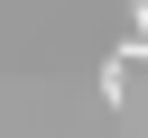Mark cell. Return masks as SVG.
I'll use <instances>...</instances> for the list:
<instances>
[{
	"label": "cell",
	"instance_id": "6da1fadb",
	"mask_svg": "<svg viewBox=\"0 0 148 138\" xmlns=\"http://www.w3.org/2000/svg\"><path fill=\"white\" fill-rule=\"evenodd\" d=\"M130 64H148V0H130V46H120Z\"/></svg>",
	"mask_w": 148,
	"mask_h": 138
}]
</instances>
